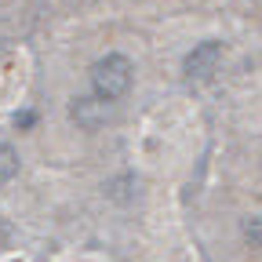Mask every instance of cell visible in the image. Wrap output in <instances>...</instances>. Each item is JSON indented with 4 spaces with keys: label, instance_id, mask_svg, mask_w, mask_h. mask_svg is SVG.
<instances>
[{
    "label": "cell",
    "instance_id": "6da1fadb",
    "mask_svg": "<svg viewBox=\"0 0 262 262\" xmlns=\"http://www.w3.org/2000/svg\"><path fill=\"white\" fill-rule=\"evenodd\" d=\"M131 80H135V66L127 55H106L91 66V88H95V98H102V102L124 98L131 91Z\"/></svg>",
    "mask_w": 262,
    "mask_h": 262
},
{
    "label": "cell",
    "instance_id": "7a4b0ae2",
    "mask_svg": "<svg viewBox=\"0 0 262 262\" xmlns=\"http://www.w3.org/2000/svg\"><path fill=\"white\" fill-rule=\"evenodd\" d=\"M219 62H222V44L219 40H204V44H196L186 62H182V70L189 80H208L215 70H219Z\"/></svg>",
    "mask_w": 262,
    "mask_h": 262
},
{
    "label": "cell",
    "instance_id": "5b68a950",
    "mask_svg": "<svg viewBox=\"0 0 262 262\" xmlns=\"http://www.w3.org/2000/svg\"><path fill=\"white\" fill-rule=\"evenodd\" d=\"M244 237H248L251 244H262V219H248V222H244Z\"/></svg>",
    "mask_w": 262,
    "mask_h": 262
},
{
    "label": "cell",
    "instance_id": "277c9868",
    "mask_svg": "<svg viewBox=\"0 0 262 262\" xmlns=\"http://www.w3.org/2000/svg\"><path fill=\"white\" fill-rule=\"evenodd\" d=\"M15 175H18V153L8 142H0V186H8Z\"/></svg>",
    "mask_w": 262,
    "mask_h": 262
},
{
    "label": "cell",
    "instance_id": "3957f363",
    "mask_svg": "<svg viewBox=\"0 0 262 262\" xmlns=\"http://www.w3.org/2000/svg\"><path fill=\"white\" fill-rule=\"evenodd\" d=\"M106 117H110V102H102V98H77L73 102V120L84 127H98Z\"/></svg>",
    "mask_w": 262,
    "mask_h": 262
}]
</instances>
